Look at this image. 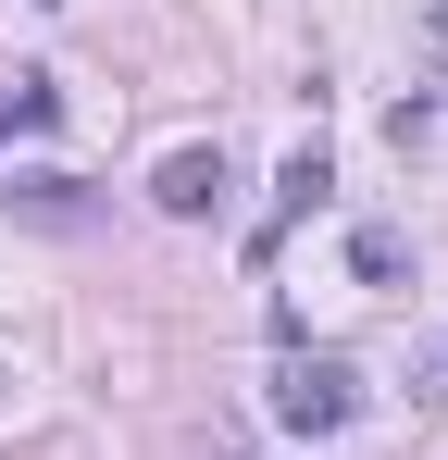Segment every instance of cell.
<instances>
[{"mask_svg":"<svg viewBox=\"0 0 448 460\" xmlns=\"http://www.w3.org/2000/svg\"><path fill=\"white\" fill-rule=\"evenodd\" d=\"M349 411H362V374H349V361H311V349L274 361V423H287V436H336Z\"/></svg>","mask_w":448,"mask_h":460,"instance_id":"obj_1","label":"cell"},{"mask_svg":"<svg viewBox=\"0 0 448 460\" xmlns=\"http://www.w3.org/2000/svg\"><path fill=\"white\" fill-rule=\"evenodd\" d=\"M224 187H237V174H224V150H175L162 174H149V199H162L175 225H200V212H224Z\"/></svg>","mask_w":448,"mask_h":460,"instance_id":"obj_2","label":"cell"},{"mask_svg":"<svg viewBox=\"0 0 448 460\" xmlns=\"http://www.w3.org/2000/svg\"><path fill=\"white\" fill-rule=\"evenodd\" d=\"M324 187H336V162H324V137H299L287 174H274V225H299V212H324ZM262 225V236H274Z\"/></svg>","mask_w":448,"mask_h":460,"instance_id":"obj_3","label":"cell"},{"mask_svg":"<svg viewBox=\"0 0 448 460\" xmlns=\"http://www.w3.org/2000/svg\"><path fill=\"white\" fill-rule=\"evenodd\" d=\"M13 212H25V225H87L75 174H13Z\"/></svg>","mask_w":448,"mask_h":460,"instance_id":"obj_4","label":"cell"},{"mask_svg":"<svg viewBox=\"0 0 448 460\" xmlns=\"http://www.w3.org/2000/svg\"><path fill=\"white\" fill-rule=\"evenodd\" d=\"M13 125H25V137L63 125V87H50V75H13V87H0V137H13Z\"/></svg>","mask_w":448,"mask_h":460,"instance_id":"obj_5","label":"cell"},{"mask_svg":"<svg viewBox=\"0 0 448 460\" xmlns=\"http://www.w3.org/2000/svg\"><path fill=\"white\" fill-rule=\"evenodd\" d=\"M349 261H362V287H399V274H411V249H399V225H362V236H349Z\"/></svg>","mask_w":448,"mask_h":460,"instance_id":"obj_6","label":"cell"}]
</instances>
